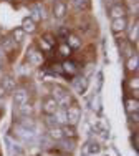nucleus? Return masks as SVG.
<instances>
[{
	"label": "nucleus",
	"instance_id": "1",
	"mask_svg": "<svg viewBox=\"0 0 139 156\" xmlns=\"http://www.w3.org/2000/svg\"><path fill=\"white\" fill-rule=\"evenodd\" d=\"M50 95H52L53 98L58 101L60 108H66V106H70L73 101H75L73 95L70 93L68 88H66V87H63V85H53L52 90H50Z\"/></svg>",
	"mask_w": 139,
	"mask_h": 156
},
{
	"label": "nucleus",
	"instance_id": "2",
	"mask_svg": "<svg viewBox=\"0 0 139 156\" xmlns=\"http://www.w3.org/2000/svg\"><path fill=\"white\" fill-rule=\"evenodd\" d=\"M81 120V106L78 105V101H73L70 106H66V125L76 126Z\"/></svg>",
	"mask_w": 139,
	"mask_h": 156
},
{
	"label": "nucleus",
	"instance_id": "3",
	"mask_svg": "<svg viewBox=\"0 0 139 156\" xmlns=\"http://www.w3.org/2000/svg\"><path fill=\"white\" fill-rule=\"evenodd\" d=\"M52 15L56 20H63L68 15V2L66 0H53L52 3Z\"/></svg>",
	"mask_w": 139,
	"mask_h": 156
},
{
	"label": "nucleus",
	"instance_id": "4",
	"mask_svg": "<svg viewBox=\"0 0 139 156\" xmlns=\"http://www.w3.org/2000/svg\"><path fill=\"white\" fill-rule=\"evenodd\" d=\"M27 62H28V65H32V66H42L43 62H45V53L40 51L36 47H32L27 53Z\"/></svg>",
	"mask_w": 139,
	"mask_h": 156
},
{
	"label": "nucleus",
	"instance_id": "5",
	"mask_svg": "<svg viewBox=\"0 0 139 156\" xmlns=\"http://www.w3.org/2000/svg\"><path fill=\"white\" fill-rule=\"evenodd\" d=\"M58 108H60V105H58V101L52 95H46L42 98V113L45 115V116L46 115H53Z\"/></svg>",
	"mask_w": 139,
	"mask_h": 156
},
{
	"label": "nucleus",
	"instance_id": "6",
	"mask_svg": "<svg viewBox=\"0 0 139 156\" xmlns=\"http://www.w3.org/2000/svg\"><path fill=\"white\" fill-rule=\"evenodd\" d=\"M12 100L17 106H20V105H23V103L30 101V91L23 87H17L15 90L12 91Z\"/></svg>",
	"mask_w": 139,
	"mask_h": 156
},
{
	"label": "nucleus",
	"instance_id": "7",
	"mask_svg": "<svg viewBox=\"0 0 139 156\" xmlns=\"http://www.w3.org/2000/svg\"><path fill=\"white\" fill-rule=\"evenodd\" d=\"M78 72H80V65L76 62L66 58V60L61 63V75H65L68 78H73L75 75H78Z\"/></svg>",
	"mask_w": 139,
	"mask_h": 156
},
{
	"label": "nucleus",
	"instance_id": "8",
	"mask_svg": "<svg viewBox=\"0 0 139 156\" xmlns=\"http://www.w3.org/2000/svg\"><path fill=\"white\" fill-rule=\"evenodd\" d=\"M127 28V18L121 17V18H113L111 20V30L113 33H124Z\"/></svg>",
	"mask_w": 139,
	"mask_h": 156
},
{
	"label": "nucleus",
	"instance_id": "9",
	"mask_svg": "<svg viewBox=\"0 0 139 156\" xmlns=\"http://www.w3.org/2000/svg\"><path fill=\"white\" fill-rule=\"evenodd\" d=\"M0 85L5 88L7 93H12V91L18 87V85H17V80H15L12 75H3L2 78H0Z\"/></svg>",
	"mask_w": 139,
	"mask_h": 156
},
{
	"label": "nucleus",
	"instance_id": "10",
	"mask_svg": "<svg viewBox=\"0 0 139 156\" xmlns=\"http://www.w3.org/2000/svg\"><path fill=\"white\" fill-rule=\"evenodd\" d=\"M126 13H127V10H126V7H124L123 3H114V5L109 7V13H108V15L111 17V20H113V18L126 17Z\"/></svg>",
	"mask_w": 139,
	"mask_h": 156
},
{
	"label": "nucleus",
	"instance_id": "11",
	"mask_svg": "<svg viewBox=\"0 0 139 156\" xmlns=\"http://www.w3.org/2000/svg\"><path fill=\"white\" fill-rule=\"evenodd\" d=\"M65 43H66L71 50H78V48H81V45H83V40H81V37L76 35V33H68Z\"/></svg>",
	"mask_w": 139,
	"mask_h": 156
},
{
	"label": "nucleus",
	"instance_id": "12",
	"mask_svg": "<svg viewBox=\"0 0 139 156\" xmlns=\"http://www.w3.org/2000/svg\"><path fill=\"white\" fill-rule=\"evenodd\" d=\"M17 111L22 118H30V116H33V113H35V106L32 105L30 101H27V103H23V105L17 106Z\"/></svg>",
	"mask_w": 139,
	"mask_h": 156
},
{
	"label": "nucleus",
	"instance_id": "13",
	"mask_svg": "<svg viewBox=\"0 0 139 156\" xmlns=\"http://www.w3.org/2000/svg\"><path fill=\"white\" fill-rule=\"evenodd\" d=\"M20 28L23 30L25 33H28V35H32V33H35L36 32V23L33 20H32L30 17H25L23 20H22V25H20Z\"/></svg>",
	"mask_w": 139,
	"mask_h": 156
},
{
	"label": "nucleus",
	"instance_id": "14",
	"mask_svg": "<svg viewBox=\"0 0 139 156\" xmlns=\"http://www.w3.org/2000/svg\"><path fill=\"white\" fill-rule=\"evenodd\" d=\"M137 63H139L137 53H134L133 57L126 58V70H127V73H134V75H136V73H137Z\"/></svg>",
	"mask_w": 139,
	"mask_h": 156
},
{
	"label": "nucleus",
	"instance_id": "15",
	"mask_svg": "<svg viewBox=\"0 0 139 156\" xmlns=\"http://www.w3.org/2000/svg\"><path fill=\"white\" fill-rule=\"evenodd\" d=\"M48 136H50L52 140H55V141H61V140H65V136H63V129H61V126H58V125L50 126V128H48Z\"/></svg>",
	"mask_w": 139,
	"mask_h": 156
},
{
	"label": "nucleus",
	"instance_id": "16",
	"mask_svg": "<svg viewBox=\"0 0 139 156\" xmlns=\"http://www.w3.org/2000/svg\"><path fill=\"white\" fill-rule=\"evenodd\" d=\"M53 120L58 126H63L66 125V108H58L53 113Z\"/></svg>",
	"mask_w": 139,
	"mask_h": 156
},
{
	"label": "nucleus",
	"instance_id": "17",
	"mask_svg": "<svg viewBox=\"0 0 139 156\" xmlns=\"http://www.w3.org/2000/svg\"><path fill=\"white\" fill-rule=\"evenodd\" d=\"M61 129H63V136H65V140H76V138H78V131H76V126L63 125V126H61Z\"/></svg>",
	"mask_w": 139,
	"mask_h": 156
},
{
	"label": "nucleus",
	"instance_id": "18",
	"mask_svg": "<svg viewBox=\"0 0 139 156\" xmlns=\"http://www.w3.org/2000/svg\"><path fill=\"white\" fill-rule=\"evenodd\" d=\"M0 45H2V50L7 51V53H10L12 50H15V48L18 47L10 37H3V38H0Z\"/></svg>",
	"mask_w": 139,
	"mask_h": 156
},
{
	"label": "nucleus",
	"instance_id": "19",
	"mask_svg": "<svg viewBox=\"0 0 139 156\" xmlns=\"http://www.w3.org/2000/svg\"><path fill=\"white\" fill-rule=\"evenodd\" d=\"M126 32H127V38H126L127 42L133 43V45H137V32H139L137 23H134L133 27H127Z\"/></svg>",
	"mask_w": 139,
	"mask_h": 156
},
{
	"label": "nucleus",
	"instance_id": "20",
	"mask_svg": "<svg viewBox=\"0 0 139 156\" xmlns=\"http://www.w3.org/2000/svg\"><path fill=\"white\" fill-rule=\"evenodd\" d=\"M124 105H126V111H127V113H136V111H139V100L134 98V96L126 98Z\"/></svg>",
	"mask_w": 139,
	"mask_h": 156
},
{
	"label": "nucleus",
	"instance_id": "21",
	"mask_svg": "<svg viewBox=\"0 0 139 156\" xmlns=\"http://www.w3.org/2000/svg\"><path fill=\"white\" fill-rule=\"evenodd\" d=\"M56 51H58V55H60L61 58H65V60H66V58L71 57V51H73V50H71V48H70L65 42H60V43L56 45Z\"/></svg>",
	"mask_w": 139,
	"mask_h": 156
},
{
	"label": "nucleus",
	"instance_id": "22",
	"mask_svg": "<svg viewBox=\"0 0 139 156\" xmlns=\"http://www.w3.org/2000/svg\"><path fill=\"white\" fill-rule=\"evenodd\" d=\"M25 35H27V33H25L23 30H22L20 27H18V28H13V30L10 32V38H12L13 42L17 43V45H20V43L25 40Z\"/></svg>",
	"mask_w": 139,
	"mask_h": 156
},
{
	"label": "nucleus",
	"instance_id": "23",
	"mask_svg": "<svg viewBox=\"0 0 139 156\" xmlns=\"http://www.w3.org/2000/svg\"><path fill=\"white\" fill-rule=\"evenodd\" d=\"M70 3L76 12H85L90 7V0H70Z\"/></svg>",
	"mask_w": 139,
	"mask_h": 156
},
{
	"label": "nucleus",
	"instance_id": "24",
	"mask_svg": "<svg viewBox=\"0 0 139 156\" xmlns=\"http://www.w3.org/2000/svg\"><path fill=\"white\" fill-rule=\"evenodd\" d=\"M36 47H38V50L40 51H43V53H50L52 51V45H48V43L45 42L43 38H38V42H36Z\"/></svg>",
	"mask_w": 139,
	"mask_h": 156
},
{
	"label": "nucleus",
	"instance_id": "25",
	"mask_svg": "<svg viewBox=\"0 0 139 156\" xmlns=\"http://www.w3.org/2000/svg\"><path fill=\"white\" fill-rule=\"evenodd\" d=\"M127 83H129V88L133 90V96H134V98H137V87H139L137 76L134 75L133 78H129V81H127Z\"/></svg>",
	"mask_w": 139,
	"mask_h": 156
},
{
	"label": "nucleus",
	"instance_id": "26",
	"mask_svg": "<svg viewBox=\"0 0 139 156\" xmlns=\"http://www.w3.org/2000/svg\"><path fill=\"white\" fill-rule=\"evenodd\" d=\"M43 40H45L48 45H52V47H55L56 45V37H55V33H45V35L42 37Z\"/></svg>",
	"mask_w": 139,
	"mask_h": 156
},
{
	"label": "nucleus",
	"instance_id": "27",
	"mask_svg": "<svg viewBox=\"0 0 139 156\" xmlns=\"http://www.w3.org/2000/svg\"><path fill=\"white\" fill-rule=\"evenodd\" d=\"M88 151H90L91 154H98V153L101 151V146H100L98 143H91L90 148H88Z\"/></svg>",
	"mask_w": 139,
	"mask_h": 156
},
{
	"label": "nucleus",
	"instance_id": "28",
	"mask_svg": "<svg viewBox=\"0 0 139 156\" xmlns=\"http://www.w3.org/2000/svg\"><path fill=\"white\" fill-rule=\"evenodd\" d=\"M5 95H7V91H5V88L0 85V98H5Z\"/></svg>",
	"mask_w": 139,
	"mask_h": 156
},
{
	"label": "nucleus",
	"instance_id": "29",
	"mask_svg": "<svg viewBox=\"0 0 139 156\" xmlns=\"http://www.w3.org/2000/svg\"><path fill=\"white\" fill-rule=\"evenodd\" d=\"M3 105V98H0V106H2ZM2 108H3V106H2Z\"/></svg>",
	"mask_w": 139,
	"mask_h": 156
},
{
	"label": "nucleus",
	"instance_id": "30",
	"mask_svg": "<svg viewBox=\"0 0 139 156\" xmlns=\"http://www.w3.org/2000/svg\"><path fill=\"white\" fill-rule=\"evenodd\" d=\"M131 2H134V3H137V0H131Z\"/></svg>",
	"mask_w": 139,
	"mask_h": 156
}]
</instances>
